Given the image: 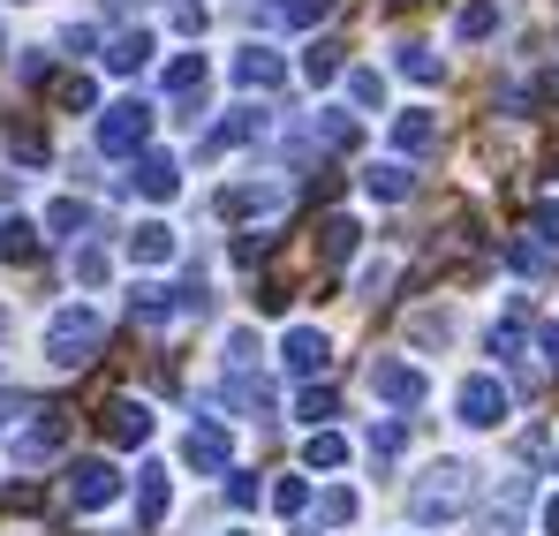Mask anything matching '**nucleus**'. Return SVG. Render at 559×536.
Segmentation results:
<instances>
[{"mask_svg": "<svg viewBox=\"0 0 559 536\" xmlns=\"http://www.w3.org/2000/svg\"><path fill=\"white\" fill-rule=\"evenodd\" d=\"M98 341H106V318H98L92 302H69V310L46 318V362L53 370H84L98 356Z\"/></svg>", "mask_w": 559, "mask_h": 536, "instance_id": "1", "label": "nucleus"}, {"mask_svg": "<svg viewBox=\"0 0 559 536\" xmlns=\"http://www.w3.org/2000/svg\"><path fill=\"white\" fill-rule=\"evenodd\" d=\"M468 491H476V476H468V461H439V468H424V484H416V522H454L468 507Z\"/></svg>", "mask_w": 559, "mask_h": 536, "instance_id": "2", "label": "nucleus"}, {"mask_svg": "<svg viewBox=\"0 0 559 536\" xmlns=\"http://www.w3.org/2000/svg\"><path fill=\"white\" fill-rule=\"evenodd\" d=\"M152 144V106L144 98H114L106 114H98V152L106 159H129V152H144Z\"/></svg>", "mask_w": 559, "mask_h": 536, "instance_id": "3", "label": "nucleus"}, {"mask_svg": "<svg viewBox=\"0 0 559 536\" xmlns=\"http://www.w3.org/2000/svg\"><path fill=\"white\" fill-rule=\"evenodd\" d=\"M114 499H121L114 461H76V468H69V507H76V514H98V507H114Z\"/></svg>", "mask_w": 559, "mask_h": 536, "instance_id": "4", "label": "nucleus"}, {"mask_svg": "<svg viewBox=\"0 0 559 536\" xmlns=\"http://www.w3.org/2000/svg\"><path fill=\"white\" fill-rule=\"evenodd\" d=\"M454 408H462L468 431H491V424L507 416V385H499V378H468L462 393H454Z\"/></svg>", "mask_w": 559, "mask_h": 536, "instance_id": "5", "label": "nucleus"}, {"mask_svg": "<svg viewBox=\"0 0 559 536\" xmlns=\"http://www.w3.org/2000/svg\"><path fill=\"white\" fill-rule=\"evenodd\" d=\"M371 393L385 408H416V401H424V370H408V362H371Z\"/></svg>", "mask_w": 559, "mask_h": 536, "instance_id": "6", "label": "nucleus"}, {"mask_svg": "<svg viewBox=\"0 0 559 536\" xmlns=\"http://www.w3.org/2000/svg\"><path fill=\"white\" fill-rule=\"evenodd\" d=\"M182 461H189V468H204V476H212V468H227V461H235V439H227L219 424H189V439H182Z\"/></svg>", "mask_w": 559, "mask_h": 536, "instance_id": "7", "label": "nucleus"}, {"mask_svg": "<svg viewBox=\"0 0 559 536\" xmlns=\"http://www.w3.org/2000/svg\"><path fill=\"white\" fill-rule=\"evenodd\" d=\"M98 431H106L114 446H144V439H152V408H144V401H114V408L98 416Z\"/></svg>", "mask_w": 559, "mask_h": 536, "instance_id": "8", "label": "nucleus"}, {"mask_svg": "<svg viewBox=\"0 0 559 536\" xmlns=\"http://www.w3.org/2000/svg\"><path fill=\"white\" fill-rule=\"evenodd\" d=\"M280 362L310 378V370H325V362H333V341H325V333H310V325H295V333L280 341Z\"/></svg>", "mask_w": 559, "mask_h": 536, "instance_id": "9", "label": "nucleus"}, {"mask_svg": "<svg viewBox=\"0 0 559 536\" xmlns=\"http://www.w3.org/2000/svg\"><path fill=\"white\" fill-rule=\"evenodd\" d=\"M280 76H287V69H280L273 46H242V53H235V84L242 91H280Z\"/></svg>", "mask_w": 559, "mask_h": 536, "instance_id": "10", "label": "nucleus"}, {"mask_svg": "<svg viewBox=\"0 0 559 536\" xmlns=\"http://www.w3.org/2000/svg\"><path fill=\"white\" fill-rule=\"evenodd\" d=\"M136 189H144L152 204H167V196L182 189V167H175L167 152H144V159H136Z\"/></svg>", "mask_w": 559, "mask_h": 536, "instance_id": "11", "label": "nucleus"}, {"mask_svg": "<svg viewBox=\"0 0 559 536\" xmlns=\"http://www.w3.org/2000/svg\"><path fill=\"white\" fill-rule=\"evenodd\" d=\"M98 61H106L114 76H144V61H152V31H121V38H114Z\"/></svg>", "mask_w": 559, "mask_h": 536, "instance_id": "12", "label": "nucleus"}, {"mask_svg": "<svg viewBox=\"0 0 559 536\" xmlns=\"http://www.w3.org/2000/svg\"><path fill=\"white\" fill-rule=\"evenodd\" d=\"M393 144L424 159V152H439V121H431L424 106H408V114H393Z\"/></svg>", "mask_w": 559, "mask_h": 536, "instance_id": "13", "label": "nucleus"}, {"mask_svg": "<svg viewBox=\"0 0 559 536\" xmlns=\"http://www.w3.org/2000/svg\"><path fill=\"white\" fill-rule=\"evenodd\" d=\"M204 76H212V69H204V53H182V61H175V69H167V91H175V98H182V121H197V114H189V106H197V98H204Z\"/></svg>", "mask_w": 559, "mask_h": 536, "instance_id": "14", "label": "nucleus"}, {"mask_svg": "<svg viewBox=\"0 0 559 536\" xmlns=\"http://www.w3.org/2000/svg\"><path fill=\"white\" fill-rule=\"evenodd\" d=\"M129 258H136V265H167V258H175V227L144 219V227L129 235Z\"/></svg>", "mask_w": 559, "mask_h": 536, "instance_id": "15", "label": "nucleus"}, {"mask_svg": "<svg viewBox=\"0 0 559 536\" xmlns=\"http://www.w3.org/2000/svg\"><path fill=\"white\" fill-rule=\"evenodd\" d=\"M167 499H175L167 468H144V476H136V522H159V514H167Z\"/></svg>", "mask_w": 559, "mask_h": 536, "instance_id": "16", "label": "nucleus"}, {"mask_svg": "<svg viewBox=\"0 0 559 536\" xmlns=\"http://www.w3.org/2000/svg\"><path fill=\"white\" fill-rule=\"evenodd\" d=\"M0 258H8V265H31V258H38V227L8 212V219H0Z\"/></svg>", "mask_w": 559, "mask_h": 536, "instance_id": "17", "label": "nucleus"}, {"mask_svg": "<svg viewBox=\"0 0 559 536\" xmlns=\"http://www.w3.org/2000/svg\"><path fill=\"white\" fill-rule=\"evenodd\" d=\"M491 31H499V0H468L462 15H454V38H462V46L491 38Z\"/></svg>", "mask_w": 559, "mask_h": 536, "instance_id": "18", "label": "nucleus"}, {"mask_svg": "<svg viewBox=\"0 0 559 536\" xmlns=\"http://www.w3.org/2000/svg\"><path fill=\"white\" fill-rule=\"evenodd\" d=\"M61 439H69V431H61V416H38V424L23 431V446H15V461H46V453H61Z\"/></svg>", "mask_w": 559, "mask_h": 536, "instance_id": "19", "label": "nucleus"}, {"mask_svg": "<svg viewBox=\"0 0 559 536\" xmlns=\"http://www.w3.org/2000/svg\"><path fill=\"white\" fill-rule=\"evenodd\" d=\"M129 310H136L144 325H167V318L182 310V295H175V287H136V295H129Z\"/></svg>", "mask_w": 559, "mask_h": 536, "instance_id": "20", "label": "nucleus"}, {"mask_svg": "<svg viewBox=\"0 0 559 536\" xmlns=\"http://www.w3.org/2000/svg\"><path fill=\"white\" fill-rule=\"evenodd\" d=\"M258 129H265V114H250V106H242V114H235V121H219V129H212V136H204V152H227V144H250V136H258Z\"/></svg>", "mask_w": 559, "mask_h": 536, "instance_id": "21", "label": "nucleus"}, {"mask_svg": "<svg viewBox=\"0 0 559 536\" xmlns=\"http://www.w3.org/2000/svg\"><path fill=\"white\" fill-rule=\"evenodd\" d=\"M364 189H371V196H385V204H401L416 181H408V167H371V175H364Z\"/></svg>", "mask_w": 559, "mask_h": 536, "instance_id": "22", "label": "nucleus"}, {"mask_svg": "<svg viewBox=\"0 0 559 536\" xmlns=\"http://www.w3.org/2000/svg\"><path fill=\"white\" fill-rule=\"evenodd\" d=\"M401 76L408 84H439V53L431 46H401Z\"/></svg>", "mask_w": 559, "mask_h": 536, "instance_id": "23", "label": "nucleus"}, {"mask_svg": "<svg viewBox=\"0 0 559 536\" xmlns=\"http://www.w3.org/2000/svg\"><path fill=\"white\" fill-rule=\"evenodd\" d=\"M8 152H15L23 167H46V129H31V121H23V129H8Z\"/></svg>", "mask_w": 559, "mask_h": 536, "instance_id": "24", "label": "nucleus"}, {"mask_svg": "<svg viewBox=\"0 0 559 536\" xmlns=\"http://www.w3.org/2000/svg\"><path fill=\"white\" fill-rule=\"evenodd\" d=\"M302 76H310V84H333V76H341V46H310V53H302Z\"/></svg>", "mask_w": 559, "mask_h": 536, "instance_id": "25", "label": "nucleus"}, {"mask_svg": "<svg viewBox=\"0 0 559 536\" xmlns=\"http://www.w3.org/2000/svg\"><path fill=\"white\" fill-rule=\"evenodd\" d=\"M318 522H325V529L356 522V491H325V499H318Z\"/></svg>", "mask_w": 559, "mask_h": 536, "instance_id": "26", "label": "nucleus"}, {"mask_svg": "<svg viewBox=\"0 0 559 536\" xmlns=\"http://www.w3.org/2000/svg\"><path fill=\"white\" fill-rule=\"evenodd\" d=\"M310 468H341V461H348V446H341V439H333V431H318V439H310Z\"/></svg>", "mask_w": 559, "mask_h": 536, "instance_id": "27", "label": "nucleus"}, {"mask_svg": "<svg viewBox=\"0 0 559 536\" xmlns=\"http://www.w3.org/2000/svg\"><path fill=\"white\" fill-rule=\"evenodd\" d=\"M84 219H92V212H84V204H76V196H61V204H53V212H46V227H53V235H76V227H84Z\"/></svg>", "mask_w": 559, "mask_h": 536, "instance_id": "28", "label": "nucleus"}, {"mask_svg": "<svg viewBox=\"0 0 559 536\" xmlns=\"http://www.w3.org/2000/svg\"><path fill=\"white\" fill-rule=\"evenodd\" d=\"M348 250H356V219H325V258L341 265Z\"/></svg>", "mask_w": 559, "mask_h": 536, "instance_id": "29", "label": "nucleus"}, {"mask_svg": "<svg viewBox=\"0 0 559 536\" xmlns=\"http://www.w3.org/2000/svg\"><path fill=\"white\" fill-rule=\"evenodd\" d=\"M325 8H333V0H280L273 15H280V23H318Z\"/></svg>", "mask_w": 559, "mask_h": 536, "instance_id": "30", "label": "nucleus"}, {"mask_svg": "<svg viewBox=\"0 0 559 536\" xmlns=\"http://www.w3.org/2000/svg\"><path fill=\"white\" fill-rule=\"evenodd\" d=\"M348 91H356V106H378V98H385V76H378V69H356Z\"/></svg>", "mask_w": 559, "mask_h": 536, "instance_id": "31", "label": "nucleus"}, {"mask_svg": "<svg viewBox=\"0 0 559 536\" xmlns=\"http://www.w3.org/2000/svg\"><path fill=\"white\" fill-rule=\"evenodd\" d=\"M295 416H302V424H325V416H333V393H325V385H310V393H302V408H295Z\"/></svg>", "mask_w": 559, "mask_h": 536, "instance_id": "32", "label": "nucleus"}, {"mask_svg": "<svg viewBox=\"0 0 559 536\" xmlns=\"http://www.w3.org/2000/svg\"><path fill=\"white\" fill-rule=\"evenodd\" d=\"M401 439H408L401 424H378V431H371V461H393V453H401Z\"/></svg>", "mask_w": 559, "mask_h": 536, "instance_id": "33", "label": "nucleus"}, {"mask_svg": "<svg viewBox=\"0 0 559 536\" xmlns=\"http://www.w3.org/2000/svg\"><path fill=\"white\" fill-rule=\"evenodd\" d=\"M106 250H76V279H84V287H98V279H106Z\"/></svg>", "mask_w": 559, "mask_h": 536, "instance_id": "34", "label": "nucleus"}, {"mask_svg": "<svg viewBox=\"0 0 559 536\" xmlns=\"http://www.w3.org/2000/svg\"><path fill=\"white\" fill-rule=\"evenodd\" d=\"M92 98H98V91H92V76H69V84H61V106H69V114H84Z\"/></svg>", "mask_w": 559, "mask_h": 536, "instance_id": "35", "label": "nucleus"}, {"mask_svg": "<svg viewBox=\"0 0 559 536\" xmlns=\"http://www.w3.org/2000/svg\"><path fill=\"white\" fill-rule=\"evenodd\" d=\"M385 279H393V265H385V258H378V265H364V272H356V287H364V295H378Z\"/></svg>", "mask_w": 559, "mask_h": 536, "instance_id": "36", "label": "nucleus"}, {"mask_svg": "<svg viewBox=\"0 0 559 536\" xmlns=\"http://www.w3.org/2000/svg\"><path fill=\"white\" fill-rule=\"evenodd\" d=\"M302 499H310V491H302V484H295V476H287V484H280V491H273V507H280V514H295V507H302Z\"/></svg>", "mask_w": 559, "mask_h": 536, "instance_id": "37", "label": "nucleus"}, {"mask_svg": "<svg viewBox=\"0 0 559 536\" xmlns=\"http://www.w3.org/2000/svg\"><path fill=\"white\" fill-rule=\"evenodd\" d=\"M537 235H545V242L559 250V204H537Z\"/></svg>", "mask_w": 559, "mask_h": 536, "instance_id": "38", "label": "nucleus"}, {"mask_svg": "<svg viewBox=\"0 0 559 536\" xmlns=\"http://www.w3.org/2000/svg\"><path fill=\"white\" fill-rule=\"evenodd\" d=\"M545 529H552V536H559V499H552V507H545Z\"/></svg>", "mask_w": 559, "mask_h": 536, "instance_id": "39", "label": "nucleus"}]
</instances>
